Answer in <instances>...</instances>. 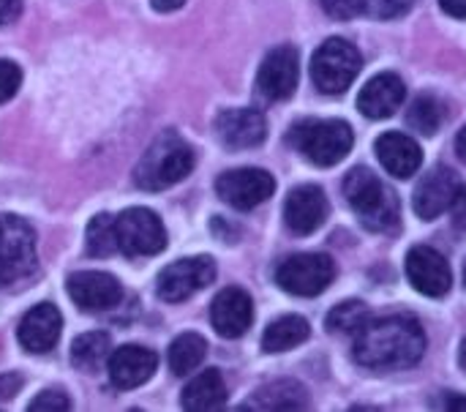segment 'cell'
Here are the masks:
<instances>
[{"label":"cell","mask_w":466,"mask_h":412,"mask_svg":"<svg viewBox=\"0 0 466 412\" xmlns=\"http://www.w3.org/2000/svg\"><path fill=\"white\" fill-rule=\"evenodd\" d=\"M22 11V0H0V25H11Z\"/></svg>","instance_id":"cell-36"},{"label":"cell","mask_w":466,"mask_h":412,"mask_svg":"<svg viewBox=\"0 0 466 412\" xmlns=\"http://www.w3.org/2000/svg\"><path fill=\"white\" fill-rule=\"evenodd\" d=\"M407 279L410 284L429 295V298H442L451 293L453 276H451V265L448 260L431 249V246H415L407 254Z\"/></svg>","instance_id":"cell-12"},{"label":"cell","mask_w":466,"mask_h":412,"mask_svg":"<svg viewBox=\"0 0 466 412\" xmlns=\"http://www.w3.org/2000/svg\"><path fill=\"white\" fill-rule=\"evenodd\" d=\"M68 298L82 312H106L123 301V287L115 276L101 271H79L71 273L66 282Z\"/></svg>","instance_id":"cell-13"},{"label":"cell","mask_w":466,"mask_h":412,"mask_svg":"<svg viewBox=\"0 0 466 412\" xmlns=\"http://www.w3.org/2000/svg\"><path fill=\"white\" fill-rule=\"evenodd\" d=\"M210 323L224 339H238L243 336L251 323H254V304L246 290L240 287H227L216 295L210 306Z\"/></svg>","instance_id":"cell-17"},{"label":"cell","mask_w":466,"mask_h":412,"mask_svg":"<svg viewBox=\"0 0 466 412\" xmlns=\"http://www.w3.org/2000/svg\"><path fill=\"white\" fill-rule=\"evenodd\" d=\"M355 336L352 355L366 369H407L426 353V331L412 314H390L374 323L369 320Z\"/></svg>","instance_id":"cell-1"},{"label":"cell","mask_w":466,"mask_h":412,"mask_svg":"<svg viewBox=\"0 0 466 412\" xmlns=\"http://www.w3.org/2000/svg\"><path fill=\"white\" fill-rule=\"evenodd\" d=\"M407 120L420 134H437L440 126L448 120V109H445V104L437 96L426 93V96H418L412 101V107L407 112Z\"/></svg>","instance_id":"cell-27"},{"label":"cell","mask_w":466,"mask_h":412,"mask_svg":"<svg viewBox=\"0 0 466 412\" xmlns=\"http://www.w3.org/2000/svg\"><path fill=\"white\" fill-rule=\"evenodd\" d=\"M415 0H369V8L377 19H396L412 8Z\"/></svg>","instance_id":"cell-33"},{"label":"cell","mask_w":466,"mask_h":412,"mask_svg":"<svg viewBox=\"0 0 466 412\" xmlns=\"http://www.w3.org/2000/svg\"><path fill=\"white\" fill-rule=\"evenodd\" d=\"M19 388H22V377L19 375L8 372V375L0 377V399H11Z\"/></svg>","instance_id":"cell-35"},{"label":"cell","mask_w":466,"mask_h":412,"mask_svg":"<svg viewBox=\"0 0 466 412\" xmlns=\"http://www.w3.org/2000/svg\"><path fill=\"white\" fill-rule=\"evenodd\" d=\"M437 407H445V410H466V397L459 394H445L442 402H437Z\"/></svg>","instance_id":"cell-38"},{"label":"cell","mask_w":466,"mask_h":412,"mask_svg":"<svg viewBox=\"0 0 466 412\" xmlns=\"http://www.w3.org/2000/svg\"><path fill=\"white\" fill-rule=\"evenodd\" d=\"M382 167L393 175V178H412L420 164H423V150L420 145L407 137V134H399V131H385L377 145H374Z\"/></svg>","instance_id":"cell-21"},{"label":"cell","mask_w":466,"mask_h":412,"mask_svg":"<svg viewBox=\"0 0 466 412\" xmlns=\"http://www.w3.org/2000/svg\"><path fill=\"white\" fill-rule=\"evenodd\" d=\"M456 153L461 156V161H466V126L456 134Z\"/></svg>","instance_id":"cell-40"},{"label":"cell","mask_w":466,"mask_h":412,"mask_svg":"<svg viewBox=\"0 0 466 412\" xmlns=\"http://www.w3.org/2000/svg\"><path fill=\"white\" fill-rule=\"evenodd\" d=\"M109 355H112V339L104 331L82 334L71 345V364L79 372H98L101 366H106Z\"/></svg>","instance_id":"cell-24"},{"label":"cell","mask_w":466,"mask_h":412,"mask_svg":"<svg viewBox=\"0 0 466 412\" xmlns=\"http://www.w3.org/2000/svg\"><path fill=\"white\" fill-rule=\"evenodd\" d=\"M183 410L188 412H210L221 410L227 405V383L218 369H205L199 372L180 397Z\"/></svg>","instance_id":"cell-22"},{"label":"cell","mask_w":466,"mask_h":412,"mask_svg":"<svg viewBox=\"0 0 466 412\" xmlns=\"http://www.w3.org/2000/svg\"><path fill=\"white\" fill-rule=\"evenodd\" d=\"M35 271V232L33 227L14 216H0V287L16 284Z\"/></svg>","instance_id":"cell-6"},{"label":"cell","mask_w":466,"mask_h":412,"mask_svg":"<svg viewBox=\"0 0 466 412\" xmlns=\"http://www.w3.org/2000/svg\"><path fill=\"white\" fill-rule=\"evenodd\" d=\"M344 197L366 230L390 232L401 221V205L396 191L382 183L369 167H355L344 178Z\"/></svg>","instance_id":"cell-2"},{"label":"cell","mask_w":466,"mask_h":412,"mask_svg":"<svg viewBox=\"0 0 466 412\" xmlns=\"http://www.w3.org/2000/svg\"><path fill=\"white\" fill-rule=\"evenodd\" d=\"M30 412H63L71 410V399L66 397V391H57V388H49L44 394H38L33 402H30Z\"/></svg>","instance_id":"cell-32"},{"label":"cell","mask_w":466,"mask_h":412,"mask_svg":"<svg viewBox=\"0 0 466 412\" xmlns=\"http://www.w3.org/2000/svg\"><path fill=\"white\" fill-rule=\"evenodd\" d=\"M216 191L227 205H232L238 211H251L273 197L276 178L259 167H240V170L224 172L216 180Z\"/></svg>","instance_id":"cell-10"},{"label":"cell","mask_w":466,"mask_h":412,"mask_svg":"<svg viewBox=\"0 0 466 412\" xmlns=\"http://www.w3.org/2000/svg\"><path fill=\"white\" fill-rule=\"evenodd\" d=\"M191 170H194V150L188 148V142L175 131H164L142 153L134 170V180L142 191H164L180 183L183 178H188Z\"/></svg>","instance_id":"cell-3"},{"label":"cell","mask_w":466,"mask_h":412,"mask_svg":"<svg viewBox=\"0 0 466 412\" xmlns=\"http://www.w3.org/2000/svg\"><path fill=\"white\" fill-rule=\"evenodd\" d=\"M309 334H311V328L303 317H298V314L279 317L262 334V350L265 353H287V350L303 345L309 339Z\"/></svg>","instance_id":"cell-25"},{"label":"cell","mask_w":466,"mask_h":412,"mask_svg":"<svg viewBox=\"0 0 466 412\" xmlns=\"http://www.w3.org/2000/svg\"><path fill=\"white\" fill-rule=\"evenodd\" d=\"M328 219V197L319 186H298L284 202V221L287 230L295 235H311L317 232Z\"/></svg>","instance_id":"cell-16"},{"label":"cell","mask_w":466,"mask_h":412,"mask_svg":"<svg viewBox=\"0 0 466 412\" xmlns=\"http://www.w3.org/2000/svg\"><path fill=\"white\" fill-rule=\"evenodd\" d=\"M183 3H186V0H150V5H153L156 11H161V14L177 11V8H183Z\"/></svg>","instance_id":"cell-39"},{"label":"cell","mask_w":466,"mask_h":412,"mask_svg":"<svg viewBox=\"0 0 466 412\" xmlns=\"http://www.w3.org/2000/svg\"><path fill=\"white\" fill-rule=\"evenodd\" d=\"M289 145L317 167L339 164L355 145L352 126L344 120H300L289 129Z\"/></svg>","instance_id":"cell-4"},{"label":"cell","mask_w":466,"mask_h":412,"mask_svg":"<svg viewBox=\"0 0 466 412\" xmlns=\"http://www.w3.org/2000/svg\"><path fill=\"white\" fill-rule=\"evenodd\" d=\"M216 134L227 148H257L268 134V120L257 109H224L216 118Z\"/></svg>","instance_id":"cell-20"},{"label":"cell","mask_w":466,"mask_h":412,"mask_svg":"<svg viewBox=\"0 0 466 412\" xmlns=\"http://www.w3.org/2000/svg\"><path fill=\"white\" fill-rule=\"evenodd\" d=\"M336 279V265L328 254H292L276 268V284L300 298H314L330 287Z\"/></svg>","instance_id":"cell-8"},{"label":"cell","mask_w":466,"mask_h":412,"mask_svg":"<svg viewBox=\"0 0 466 412\" xmlns=\"http://www.w3.org/2000/svg\"><path fill=\"white\" fill-rule=\"evenodd\" d=\"M459 364H461V369L466 372V339L461 342V355H459Z\"/></svg>","instance_id":"cell-41"},{"label":"cell","mask_w":466,"mask_h":412,"mask_svg":"<svg viewBox=\"0 0 466 412\" xmlns=\"http://www.w3.org/2000/svg\"><path fill=\"white\" fill-rule=\"evenodd\" d=\"M117 252L128 257H153L167 249V230L158 213L147 208H128L115 216Z\"/></svg>","instance_id":"cell-7"},{"label":"cell","mask_w":466,"mask_h":412,"mask_svg":"<svg viewBox=\"0 0 466 412\" xmlns=\"http://www.w3.org/2000/svg\"><path fill=\"white\" fill-rule=\"evenodd\" d=\"M366 323H369V306L363 301H344L325 320L330 334H358Z\"/></svg>","instance_id":"cell-29"},{"label":"cell","mask_w":466,"mask_h":412,"mask_svg":"<svg viewBox=\"0 0 466 412\" xmlns=\"http://www.w3.org/2000/svg\"><path fill=\"white\" fill-rule=\"evenodd\" d=\"M205 355H208V342L199 334H183L169 345V372L186 377L202 366Z\"/></svg>","instance_id":"cell-26"},{"label":"cell","mask_w":466,"mask_h":412,"mask_svg":"<svg viewBox=\"0 0 466 412\" xmlns=\"http://www.w3.org/2000/svg\"><path fill=\"white\" fill-rule=\"evenodd\" d=\"M461 180L459 175L451 170V167H434L423 175V180L415 186V197H412V205H415V213L426 221L442 216L445 211H451V202L459 191Z\"/></svg>","instance_id":"cell-14"},{"label":"cell","mask_w":466,"mask_h":412,"mask_svg":"<svg viewBox=\"0 0 466 412\" xmlns=\"http://www.w3.org/2000/svg\"><path fill=\"white\" fill-rule=\"evenodd\" d=\"M440 5L453 19H466V0H440Z\"/></svg>","instance_id":"cell-37"},{"label":"cell","mask_w":466,"mask_h":412,"mask_svg":"<svg viewBox=\"0 0 466 412\" xmlns=\"http://www.w3.org/2000/svg\"><path fill=\"white\" fill-rule=\"evenodd\" d=\"M22 85V68L14 60H0V104L16 96Z\"/></svg>","instance_id":"cell-31"},{"label":"cell","mask_w":466,"mask_h":412,"mask_svg":"<svg viewBox=\"0 0 466 412\" xmlns=\"http://www.w3.org/2000/svg\"><path fill=\"white\" fill-rule=\"evenodd\" d=\"M85 249L90 257H109L117 252V232H115V216L98 213L90 219L85 230Z\"/></svg>","instance_id":"cell-28"},{"label":"cell","mask_w":466,"mask_h":412,"mask_svg":"<svg viewBox=\"0 0 466 412\" xmlns=\"http://www.w3.org/2000/svg\"><path fill=\"white\" fill-rule=\"evenodd\" d=\"M363 68L358 46L347 38H328L311 57V79L317 90L328 96H341Z\"/></svg>","instance_id":"cell-5"},{"label":"cell","mask_w":466,"mask_h":412,"mask_svg":"<svg viewBox=\"0 0 466 412\" xmlns=\"http://www.w3.org/2000/svg\"><path fill=\"white\" fill-rule=\"evenodd\" d=\"M309 407L306 388L295 380H279L259 388L240 410H303Z\"/></svg>","instance_id":"cell-23"},{"label":"cell","mask_w":466,"mask_h":412,"mask_svg":"<svg viewBox=\"0 0 466 412\" xmlns=\"http://www.w3.org/2000/svg\"><path fill=\"white\" fill-rule=\"evenodd\" d=\"M300 77V57L295 46H276L265 55L259 74H257V90L268 101H284L295 93Z\"/></svg>","instance_id":"cell-11"},{"label":"cell","mask_w":466,"mask_h":412,"mask_svg":"<svg viewBox=\"0 0 466 412\" xmlns=\"http://www.w3.org/2000/svg\"><path fill=\"white\" fill-rule=\"evenodd\" d=\"M106 369H109V380H112L115 388L131 391V388L145 386L156 375L158 355L153 350L142 347V345H123L109 355Z\"/></svg>","instance_id":"cell-15"},{"label":"cell","mask_w":466,"mask_h":412,"mask_svg":"<svg viewBox=\"0 0 466 412\" xmlns=\"http://www.w3.org/2000/svg\"><path fill=\"white\" fill-rule=\"evenodd\" d=\"M319 5L333 19H355L369 8V0H319Z\"/></svg>","instance_id":"cell-30"},{"label":"cell","mask_w":466,"mask_h":412,"mask_svg":"<svg viewBox=\"0 0 466 412\" xmlns=\"http://www.w3.org/2000/svg\"><path fill=\"white\" fill-rule=\"evenodd\" d=\"M404 98H407L404 79L393 71H385L363 85L358 96V109L371 120H382V118H390L404 104Z\"/></svg>","instance_id":"cell-19"},{"label":"cell","mask_w":466,"mask_h":412,"mask_svg":"<svg viewBox=\"0 0 466 412\" xmlns=\"http://www.w3.org/2000/svg\"><path fill=\"white\" fill-rule=\"evenodd\" d=\"M451 213H453L456 230H466V186H459V191L451 202Z\"/></svg>","instance_id":"cell-34"},{"label":"cell","mask_w":466,"mask_h":412,"mask_svg":"<svg viewBox=\"0 0 466 412\" xmlns=\"http://www.w3.org/2000/svg\"><path fill=\"white\" fill-rule=\"evenodd\" d=\"M60 331H63L60 312L52 304H38V306H33L22 317L19 331H16V339H19V345H22L25 353L44 355V353H49L57 345Z\"/></svg>","instance_id":"cell-18"},{"label":"cell","mask_w":466,"mask_h":412,"mask_svg":"<svg viewBox=\"0 0 466 412\" xmlns=\"http://www.w3.org/2000/svg\"><path fill=\"white\" fill-rule=\"evenodd\" d=\"M216 279V263L213 257H183L172 265H167L156 279V293L167 304L188 301L194 293L205 290Z\"/></svg>","instance_id":"cell-9"},{"label":"cell","mask_w":466,"mask_h":412,"mask_svg":"<svg viewBox=\"0 0 466 412\" xmlns=\"http://www.w3.org/2000/svg\"><path fill=\"white\" fill-rule=\"evenodd\" d=\"M464 284H466V265H464Z\"/></svg>","instance_id":"cell-42"}]
</instances>
